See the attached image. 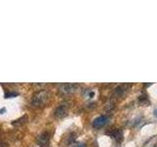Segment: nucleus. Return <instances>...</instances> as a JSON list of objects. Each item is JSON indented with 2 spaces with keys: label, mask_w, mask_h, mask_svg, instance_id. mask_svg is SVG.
<instances>
[{
  "label": "nucleus",
  "mask_w": 157,
  "mask_h": 147,
  "mask_svg": "<svg viewBox=\"0 0 157 147\" xmlns=\"http://www.w3.org/2000/svg\"><path fill=\"white\" fill-rule=\"evenodd\" d=\"M74 147H85V145L82 144V143H80V144H77L76 146H74Z\"/></svg>",
  "instance_id": "12"
},
{
  "label": "nucleus",
  "mask_w": 157,
  "mask_h": 147,
  "mask_svg": "<svg viewBox=\"0 0 157 147\" xmlns=\"http://www.w3.org/2000/svg\"><path fill=\"white\" fill-rule=\"evenodd\" d=\"M79 88L78 84H63L59 87V92L63 95H69L74 93Z\"/></svg>",
  "instance_id": "2"
},
{
  "label": "nucleus",
  "mask_w": 157,
  "mask_h": 147,
  "mask_svg": "<svg viewBox=\"0 0 157 147\" xmlns=\"http://www.w3.org/2000/svg\"><path fill=\"white\" fill-rule=\"evenodd\" d=\"M129 87H130V84H121V85H119V86H117L115 89H114V92H113L114 96H117V97L122 96L123 94L128 90Z\"/></svg>",
  "instance_id": "7"
},
{
  "label": "nucleus",
  "mask_w": 157,
  "mask_h": 147,
  "mask_svg": "<svg viewBox=\"0 0 157 147\" xmlns=\"http://www.w3.org/2000/svg\"><path fill=\"white\" fill-rule=\"evenodd\" d=\"M109 121V116L107 115H102V116H99V117H97L96 119H94L93 122H92V127L94 128H101L102 127H104L107 122Z\"/></svg>",
  "instance_id": "4"
},
{
  "label": "nucleus",
  "mask_w": 157,
  "mask_h": 147,
  "mask_svg": "<svg viewBox=\"0 0 157 147\" xmlns=\"http://www.w3.org/2000/svg\"><path fill=\"white\" fill-rule=\"evenodd\" d=\"M68 110H69V106L67 104H61L55 109L54 111V117L57 119H62L65 118L68 115Z\"/></svg>",
  "instance_id": "3"
},
{
  "label": "nucleus",
  "mask_w": 157,
  "mask_h": 147,
  "mask_svg": "<svg viewBox=\"0 0 157 147\" xmlns=\"http://www.w3.org/2000/svg\"><path fill=\"white\" fill-rule=\"evenodd\" d=\"M0 135H1V133H0Z\"/></svg>",
  "instance_id": "14"
},
{
  "label": "nucleus",
  "mask_w": 157,
  "mask_h": 147,
  "mask_svg": "<svg viewBox=\"0 0 157 147\" xmlns=\"http://www.w3.org/2000/svg\"><path fill=\"white\" fill-rule=\"evenodd\" d=\"M27 121V117L25 115V116H23L22 118H20V119H18V120H16V121L12 122V125H15V127H19V125H24Z\"/></svg>",
  "instance_id": "8"
},
{
  "label": "nucleus",
  "mask_w": 157,
  "mask_h": 147,
  "mask_svg": "<svg viewBox=\"0 0 157 147\" xmlns=\"http://www.w3.org/2000/svg\"><path fill=\"white\" fill-rule=\"evenodd\" d=\"M154 115L156 116V117H157V109L155 110V111H154Z\"/></svg>",
  "instance_id": "13"
},
{
  "label": "nucleus",
  "mask_w": 157,
  "mask_h": 147,
  "mask_svg": "<svg viewBox=\"0 0 157 147\" xmlns=\"http://www.w3.org/2000/svg\"><path fill=\"white\" fill-rule=\"evenodd\" d=\"M106 134H108L110 137L115 139L117 142H121L123 140V131L120 128H112L109 131H107Z\"/></svg>",
  "instance_id": "5"
},
{
  "label": "nucleus",
  "mask_w": 157,
  "mask_h": 147,
  "mask_svg": "<svg viewBox=\"0 0 157 147\" xmlns=\"http://www.w3.org/2000/svg\"><path fill=\"white\" fill-rule=\"evenodd\" d=\"M49 139H50V133L48 131H44L41 134H39L38 137V143L41 146H44L46 144H48Z\"/></svg>",
  "instance_id": "6"
},
{
  "label": "nucleus",
  "mask_w": 157,
  "mask_h": 147,
  "mask_svg": "<svg viewBox=\"0 0 157 147\" xmlns=\"http://www.w3.org/2000/svg\"><path fill=\"white\" fill-rule=\"evenodd\" d=\"M155 147H157V146H155Z\"/></svg>",
  "instance_id": "15"
},
{
  "label": "nucleus",
  "mask_w": 157,
  "mask_h": 147,
  "mask_svg": "<svg viewBox=\"0 0 157 147\" xmlns=\"http://www.w3.org/2000/svg\"><path fill=\"white\" fill-rule=\"evenodd\" d=\"M15 96H18V93H16V92H6L4 94L5 98H10V97H15Z\"/></svg>",
  "instance_id": "10"
},
{
  "label": "nucleus",
  "mask_w": 157,
  "mask_h": 147,
  "mask_svg": "<svg viewBox=\"0 0 157 147\" xmlns=\"http://www.w3.org/2000/svg\"><path fill=\"white\" fill-rule=\"evenodd\" d=\"M0 147H8V144L6 142H1V141H0Z\"/></svg>",
  "instance_id": "11"
},
{
  "label": "nucleus",
  "mask_w": 157,
  "mask_h": 147,
  "mask_svg": "<svg viewBox=\"0 0 157 147\" xmlns=\"http://www.w3.org/2000/svg\"><path fill=\"white\" fill-rule=\"evenodd\" d=\"M49 93L47 90L38 91L32 98V105L35 107H43L48 101Z\"/></svg>",
  "instance_id": "1"
},
{
  "label": "nucleus",
  "mask_w": 157,
  "mask_h": 147,
  "mask_svg": "<svg viewBox=\"0 0 157 147\" xmlns=\"http://www.w3.org/2000/svg\"><path fill=\"white\" fill-rule=\"evenodd\" d=\"M138 101H140V103L141 104V105H146V104L149 103V100L147 99V97L145 95L140 96V99H138Z\"/></svg>",
  "instance_id": "9"
}]
</instances>
